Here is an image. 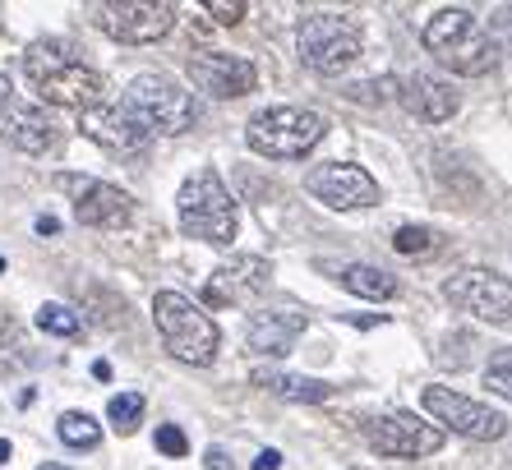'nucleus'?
Returning <instances> with one entry per match:
<instances>
[{
  "mask_svg": "<svg viewBox=\"0 0 512 470\" xmlns=\"http://www.w3.org/2000/svg\"><path fill=\"white\" fill-rule=\"evenodd\" d=\"M5 106H10V74L0 70V111H5Z\"/></svg>",
  "mask_w": 512,
  "mask_h": 470,
  "instance_id": "nucleus-33",
  "label": "nucleus"
},
{
  "mask_svg": "<svg viewBox=\"0 0 512 470\" xmlns=\"http://www.w3.org/2000/svg\"><path fill=\"white\" fill-rule=\"evenodd\" d=\"M0 139L10 143L14 153L42 157L60 143V125L51 120L47 106H28V102H10L0 111Z\"/></svg>",
  "mask_w": 512,
  "mask_h": 470,
  "instance_id": "nucleus-16",
  "label": "nucleus"
},
{
  "mask_svg": "<svg viewBox=\"0 0 512 470\" xmlns=\"http://www.w3.org/2000/svg\"><path fill=\"white\" fill-rule=\"evenodd\" d=\"M190 79L199 93L217 97V102H236V97L259 88L254 60L231 56V51H199V56H190Z\"/></svg>",
  "mask_w": 512,
  "mask_h": 470,
  "instance_id": "nucleus-13",
  "label": "nucleus"
},
{
  "mask_svg": "<svg viewBox=\"0 0 512 470\" xmlns=\"http://www.w3.org/2000/svg\"><path fill=\"white\" fill-rule=\"evenodd\" d=\"M56 434H60V443L65 447H97L102 443V424H97L93 415H84V411H65L56 420Z\"/></svg>",
  "mask_w": 512,
  "mask_h": 470,
  "instance_id": "nucleus-23",
  "label": "nucleus"
},
{
  "mask_svg": "<svg viewBox=\"0 0 512 470\" xmlns=\"http://www.w3.org/2000/svg\"><path fill=\"white\" fill-rule=\"evenodd\" d=\"M37 470H70V466H56V461H42V466Z\"/></svg>",
  "mask_w": 512,
  "mask_h": 470,
  "instance_id": "nucleus-37",
  "label": "nucleus"
},
{
  "mask_svg": "<svg viewBox=\"0 0 512 470\" xmlns=\"http://www.w3.org/2000/svg\"><path fill=\"white\" fill-rule=\"evenodd\" d=\"M296 47H300V60L310 65L314 74H342L351 70L360 60V28L346 19V14H310L300 19V33H296Z\"/></svg>",
  "mask_w": 512,
  "mask_h": 470,
  "instance_id": "nucleus-7",
  "label": "nucleus"
},
{
  "mask_svg": "<svg viewBox=\"0 0 512 470\" xmlns=\"http://www.w3.org/2000/svg\"><path fill=\"white\" fill-rule=\"evenodd\" d=\"M300 332H305V314H296V309H263L245 328V346L254 355H291Z\"/></svg>",
  "mask_w": 512,
  "mask_h": 470,
  "instance_id": "nucleus-18",
  "label": "nucleus"
},
{
  "mask_svg": "<svg viewBox=\"0 0 512 470\" xmlns=\"http://www.w3.org/2000/svg\"><path fill=\"white\" fill-rule=\"evenodd\" d=\"M37 328L51 332V337H79L84 332V323H79V314L65 305H42L37 309Z\"/></svg>",
  "mask_w": 512,
  "mask_h": 470,
  "instance_id": "nucleus-25",
  "label": "nucleus"
},
{
  "mask_svg": "<svg viewBox=\"0 0 512 470\" xmlns=\"http://www.w3.org/2000/svg\"><path fill=\"white\" fill-rule=\"evenodd\" d=\"M79 130L88 134L93 143H102V148H111V153L120 157H134L143 153L148 143H153V134L143 130L134 116H125L120 106H93V111H79Z\"/></svg>",
  "mask_w": 512,
  "mask_h": 470,
  "instance_id": "nucleus-17",
  "label": "nucleus"
},
{
  "mask_svg": "<svg viewBox=\"0 0 512 470\" xmlns=\"http://www.w3.org/2000/svg\"><path fill=\"white\" fill-rule=\"evenodd\" d=\"M254 388L273 392V397H286V401H328L333 397V383H323V378L282 374V369H254Z\"/></svg>",
  "mask_w": 512,
  "mask_h": 470,
  "instance_id": "nucleus-21",
  "label": "nucleus"
},
{
  "mask_svg": "<svg viewBox=\"0 0 512 470\" xmlns=\"http://www.w3.org/2000/svg\"><path fill=\"white\" fill-rule=\"evenodd\" d=\"M60 189L74 194V217L84 226H97V231H116L134 217V199L120 185H107V180H84V176H60Z\"/></svg>",
  "mask_w": 512,
  "mask_h": 470,
  "instance_id": "nucleus-14",
  "label": "nucleus"
},
{
  "mask_svg": "<svg viewBox=\"0 0 512 470\" xmlns=\"http://www.w3.org/2000/svg\"><path fill=\"white\" fill-rule=\"evenodd\" d=\"M485 33H489V42H494V51L512 56V5H499V10H489Z\"/></svg>",
  "mask_w": 512,
  "mask_h": 470,
  "instance_id": "nucleus-27",
  "label": "nucleus"
},
{
  "mask_svg": "<svg viewBox=\"0 0 512 470\" xmlns=\"http://www.w3.org/2000/svg\"><path fill=\"white\" fill-rule=\"evenodd\" d=\"M268 277H273V263L259 259V254H240V259L222 263V268L208 277V286H203V300H208L213 309L245 305L250 295H259L263 286H268Z\"/></svg>",
  "mask_w": 512,
  "mask_h": 470,
  "instance_id": "nucleus-15",
  "label": "nucleus"
},
{
  "mask_svg": "<svg viewBox=\"0 0 512 470\" xmlns=\"http://www.w3.org/2000/svg\"><path fill=\"white\" fill-rule=\"evenodd\" d=\"M176 217H180V231L190 240H203V245H231L240 226L231 189L208 166L185 176V185L176 189Z\"/></svg>",
  "mask_w": 512,
  "mask_h": 470,
  "instance_id": "nucleus-3",
  "label": "nucleus"
},
{
  "mask_svg": "<svg viewBox=\"0 0 512 470\" xmlns=\"http://www.w3.org/2000/svg\"><path fill=\"white\" fill-rule=\"evenodd\" d=\"M116 106L125 116L139 120L148 134H185L199 120L194 97L176 79H167V74H139V79H130V88H125V97Z\"/></svg>",
  "mask_w": 512,
  "mask_h": 470,
  "instance_id": "nucleus-6",
  "label": "nucleus"
},
{
  "mask_svg": "<svg viewBox=\"0 0 512 470\" xmlns=\"http://www.w3.org/2000/svg\"><path fill=\"white\" fill-rule=\"evenodd\" d=\"M485 388L494 392V397L512 401V346H503V351L489 355V365H485Z\"/></svg>",
  "mask_w": 512,
  "mask_h": 470,
  "instance_id": "nucleus-26",
  "label": "nucleus"
},
{
  "mask_svg": "<svg viewBox=\"0 0 512 470\" xmlns=\"http://www.w3.org/2000/svg\"><path fill=\"white\" fill-rule=\"evenodd\" d=\"M5 461H10V443H5V438H0V466H5Z\"/></svg>",
  "mask_w": 512,
  "mask_h": 470,
  "instance_id": "nucleus-36",
  "label": "nucleus"
},
{
  "mask_svg": "<svg viewBox=\"0 0 512 470\" xmlns=\"http://www.w3.org/2000/svg\"><path fill=\"white\" fill-rule=\"evenodd\" d=\"M360 438L379 452V457H393V461H416V457H429L443 447V429L439 424H425L416 415L406 411H393V415H365L360 424Z\"/></svg>",
  "mask_w": 512,
  "mask_h": 470,
  "instance_id": "nucleus-11",
  "label": "nucleus"
},
{
  "mask_svg": "<svg viewBox=\"0 0 512 470\" xmlns=\"http://www.w3.org/2000/svg\"><path fill=\"white\" fill-rule=\"evenodd\" d=\"M208 470H231V461H227L222 447H208Z\"/></svg>",
  "mask_w": 512,
  "mask_h": 470,
  "instance_id": "nucleus-32",
  "label": "nucleus"
},
{
  "mask_svg": "<svg viewBox=\"0 0 512 470\" xmlns=\"http://www.w3.org/2000/svg\"><path fill=\"white\" fill-rule=\"evenodd\" d=\"M37 231H42V235H56L60 222H56V217H37Z\"/></svg>",
  "mask_w": 512,
  "mask_h": 470,
  "instance_id": "nucleus-34",
  "label": "nucleus"
},
{
  "mask_svg": "<svg viewBox=\"0 0 512 470\" xmlns=\"http://www.w3.org/2000/svg\"><path fill=\"white\" fill-rule=\"evenodd\" d=\"M397 88H402V106L416 120H425V125H443V120H453V111H457L453 83L434 79V74H411V79H402Z\"/></svg>",
  "mask_w": 512,
  "mask_h": 470,
  "instance_id": "nucleus-19",
  "label": "nucleus"
},
{
  "mask_svg": "<svg viewBox=\"0 0 512 470\" xmlns=\"http://www.w3.org/2000/svg\"><path fill=\"white\" fill-rule=\"evenodd\" d=\"M157 452H167V457H185V452H190V438H185V429H176V424H162V429H157Z\"/></svg>",
  "mask_w": 512,
  "mask_h": 470,
  "instance_id": "nucleus-28",
  "label": "nucleus"
},
{
  "mask_svg": "<svg viewBox=\"0 0 512 470\" xmlns=\"http://www.w3.org/2000/svg\"><path fill=\"white\" fill-rule=\"evenodd\" d=\"M107 420H111V429H116V434H134V429H139V420H143V397H139V392H120V397H111Z\"/></svg>",
  "mask_w": 512,
  "mask_h": 470,
  "instance_id": "nucleus-24",
  "label": "nucleus"
},
{
  "mask_svg": "<svg viewBox=\"0 0 512 470\" xmlns=\"http://www.w3.org/2000/svg\"><path fill=\"white\" fill-rule=\"evenodd\" d=\"M0 272H5V259H0Z\"/></svg>",
  "mask_w": 512,
  "mask_h": 470,
  "instance_id": "nucleus-38",
  "label": "nucleus"
},
{
  "mask_svg": "<svg viewBox=\"0 0 512 470\" xmlns=\"http://www.w3.org/2000/svg\"><path fill=\"white\" fill-rule=\"evenodd\" d=\"M351 97H360V102H388V97H397V79H379V83H360V88H351Z\"/></svg>",
  "mask_w": 512,
  "mask_h": 470,
  "instance_id": "nucleus-30",
  "label": "nucleus"
},
{
  "mask_svg": "<svg viewBox=\"0 0 512 470\" xmlns=\"http://www.w3.org/2000/svg\"><path fill=\"white\" fill-rule=\"evenodd\" d=\"M420 42H425V51L439 65H448L453 74H462V79H480V74L494 70V60H499V51H494V42H489L485 33V19H476L471 10H439L434 19L425 24V33H420Z\"/></svg>",
  "mask_w": 512,
  "mask_h": 470,
  "instance_id": "nucleus-2",
  "label": "nucleus"
},
{
  "mask_svg": "<svg viewBox=\"0 0 512 470\" xmlns=\"http://www.w3.org/2000/svg\"><path fill=\"white\" fill-rule=\"evenodd\" d=\"M277 466H282V452H273V447H263L254 457V470H277Z\"/></svg>",
  "mask_w": 512,
  "mask_h": 470,
  "instance_id": "nucleus-31",
  "label": "nucleus"
},
{
  "mask_svg": "<svg viewBox=\"0 0 512 470\" xmlns=\"http://www.w3.org/2000/svg\"><path fill=\"white\" fill-rule=\"evenodd\" d=\"M153 323L162 332V346L176 355L180 365H213L222 351V332L190 295L180 291H157L153 295Z\"/></svg>",
  "mask_w": 512,
  "mask_h": 470,
  "instance_id": "nucleus-4",
  "label": "nucleus"
},
{
  "mask_svg": "<svg viewBox=\"0 0 512 470\" xmlns=\"http://www.w3.org/2000/svg\"><path fill=\"white\" fill-rule=\"evenodd\" d=\"M93 378H102V383L111 378V365H107V360H97V365H93Z\"/></svg>",
  "mask_w": 512,
  "mask_h": 470,
  "instance_id": "nucleus-35",
  "label": "nucleus"
},
{
  "mask_svg": "<svg viewBox=\"0 0 512 470\" xmlns=\"http://www.w3.org/2000/svg\"><path fill=\"white\" fill-rule=\"evenodd\" d=\"M24 74L33 79L37 97L47 106L93 111L107 102V79L88 70L84 60H74V47H65V42H33L24 51Z\"/></svg>",
  "mask_w": 512,
  "mask_h": 470,
  "instance_id": "nucleus-1",
  "label": "nucleus"
},
{
  "mask_svg": "<svg viewBox=\"0 0 512 470\" xmlns=\"http://www.w3.org/2000/svg\"><path fill=\"white\" fill-rule=\"evenodd\" d=\"M443 295L453 300L462 314L480 318L489 328H512V282L494 268H462L448 277Z\"/></svg>",
  "mask_w": 512,
  "mask_h": 470,
  "instance_id": "nucleus-10",
  "label": "nucleus"
},
{
  "mask_svg": "<svg viewBox=\"0 0 512 470\" xmlns=\"http://www.w3.org/2000/svg\"><path fill=\"white\" fill-rule=\"evenodd\" d=\"M305 189H310L319 203H328V208H374L379 203V180L365 171V166L356 162H323L314 166L310 176H305Z\"/></svg>",
  "mask_w": 512,
  "mask_h": 470,
  "instance_id": "nucleus-12",
  "label": "nucleus"
},
{
  "mask_svg": "<svg viewBox=\"0 0 512 470\" xmlns=\"http://www.w3.org/2000/svg\"><path fill=\"white\" fill-rule=\"evenodd\" d=\"M93 24L116 42L148 47L176 28V5H167V0H107V5H93Z\"/></svg>",
  "mask_w": 512,
  "mask_h": 470,
  "instance_id": "nucleus-8",
  "label": "nucleus"
},
{
  "mask_svg": "<svg viewBox=\"0 0 512 470\" xmlns=\"http://www.w3.org/2000/svg\"><path fill=\"white\" fill-rule=\"evenodd\" d=\"M393 249L406 254V259H429L443 249V235L434 226H397L393 231Z\"/></svg>",
  "mask_w": 512,
  "mask_h": 470,
  "instance_id": "nucleus-22",
  "label": "nucleus"
},
{
  "mask_svg": "<svg viewBox=\"0 0 512 470\" xmlns=\"http://www.w3.org/2000/svg\"><path fill=\"white\" fill-rule=\"evenodd\" d=\"M319 272H333V282L342 291L360 295V300H393L397 295V277L393 272L374 268V263H328L319 259Z\"/></svg>",
  "mask_w": 512,
  "mask_h": 470,
  "instance_id": "nucleus-20",
  "label": "nucleus"
},
{
  "mask_svg": "<svg viewBox=\"0 0 512 470\" xmlns=\"http://www.w3.org/2000/svg\"><path fill=\"white\" fill-rule=\"evenodd\" d=\"M420 406L439 420V429H453V434L476 438V443H499V438L508 434V415L503 411L480 406V401L462 397V392H453V388H439V383H429V388L420 392Z\"/></svg>",
  "mask_w": 512,
  "mask_h": 470,
  "instance_id": "nucleus-9",
  "label": "nucleus"
},
{
  "mask_svg": "<svg viewBox=\"0 0 512 470\" xmlns=\"http://www.w3.org/2000/svg\"><path fill=\"white\" fill-rule=\"evenodd\" d=\"M323 134H328V120L310 106H268L245 125V143L259 157H273V162H296V157L314 153Z\"/></svg>",
  "mask_w": 512,
  "mask_h": 470,
  "instance_id": "nucleus-5",
  "label": "nucleus"
},
{
  "mask_svg": "<svg viewBox=\"0 0 512 470\" xmlns=\"http://www.w3.org/2000/svg\"><path fill=\"white\" fill-rule=\"evenodd\" d=\"M203 10L213 14L217 24H240V19H245V0H203Z\"/></svg>",
  "mask_w": 512,
  "mask_h": 470,
  "instance_id": "nucleus-29",
  "label": "nucleus"
}]
</instances>
